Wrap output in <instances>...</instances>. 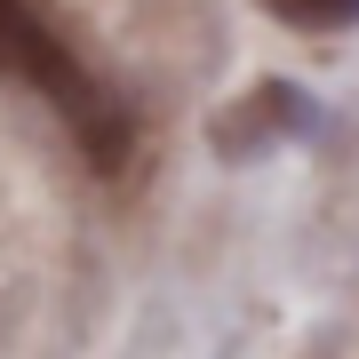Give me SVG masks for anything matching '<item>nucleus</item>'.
I'll use <instances>...</instances> for the list:
<instances>
[{
  "label": "nucleus",
  "mask_w": 359,
  "mask_h": 359,
  "mask_svg": "<svg viewBox=\"0 0 359 359\" xmlns=\"http://www.w3.org/2000/svg\"><path fill=\"white\" fill-rule=\"evenodd\" d=\"M0 80H16V88H32L48 104V112L80 136L88 168H120L128 160V112H120L112 88L56 40V25L32 0H0Z\"/></svg>",
  "instance_id": "obj_1"
},
{
  "label": "nucleus",
  "mask_w": 359,
  "mask_h": 359,
  "mask_svg": "<svg viewBox=\"0 0 359 359\" xmlns=\"http://www.w3.org/2000/svg\"><path fill=\"white\" fill-rule=\"evenodd\" d=\"M280 25H295V32H344V25H359V0H264Z\"/></svg>",
  "instance_id": "obj_2"
}]
</instances>
